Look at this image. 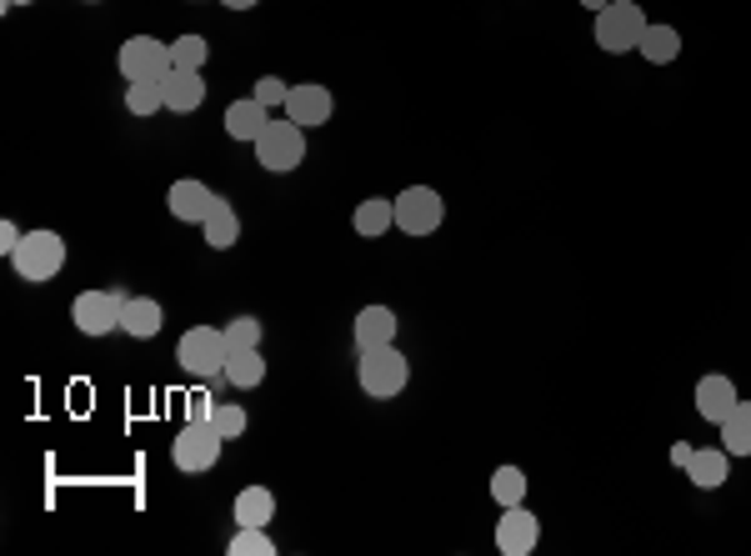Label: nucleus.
Returning a JSON list of instances; mask_svg holds the SVG:
<instances>
[{"label":"nucleus","mask_w":751,"mask_h":556,"mask_svg":"<svg viewBox=\"0 0 751 556\" xmlns=\"http://www.w3.org/2000/svg\"><path fill=\"white\" fill-rule=\"evenodd\" d=\"M286 121H296L300 131H316V126H326L330 121V111H336V96L326 91V86H316V81H306V86H290V96H286Z\"/></svg>","instance_id":"obj_11"},{"label":"nucleus","mask_w":751,"mask_h":556,"mask_svg":"<svg viewBox=\"0 0 751 556\" xmlns=\"http://www.w3.org/2000/svg\"><path fill=\"white\" fill-rule=\"evenodd\" d=\"M220 6H226V11H250L256 0H220Z\"/></svg>","instance_id":"obj_35"},{"label":"nucleus","mask_w":751,"mask_h":556,"mask_svg":"<svg viewBox=\"0 0 751 556\" xmlns=\"http://www.w3.org/2000/svg\"><path fill=\"white\" fill-rule=\"evenodd\" d=\"M20 236H26V231H20V226H16V221H0V251H6V256H16Z\"/></svg>","instance_id":"obj_33"},{"label":"nucleus","mask_w":751,"mask_h":556,"mask_svg":"<svg viewBox=\"0 0 751 556\" xmlns=\"http://www.w3.org/2000/svg\"><path fill=\"white\" fill-rule=\"evenodd\" d=\"M226 381L240 386V391H256V386L266 381V356H260V346H240V351H230Z\"/></svg>","instance_id":"obj_22"},{"label":"nucleus","mask_w":751,"mask_h":556,"mask_svg":"<svg viewBox=\"0 0 751 556\" xmlns=\"http://www.w3.org/2000/svg\"><path fill=\"white\" fill-rule=\"evenodd\" d=\"M176 361H180V371L196 376V381L226 376V361H230L226 326H190V331L176 341Z\"/></svg>","instance_id":"obj_1"},{"label":"nucleus","mask_w":751,"mask_h":556,"mask_svg":"<svg viewBox=\"0 0 751 556\" xmlns=\"http://www.w3.org/2000/svg\"><path fill=\"white\" fill-rule=\"evenodd\" d=\"M350 226H356V236H386L396 231V201L391 196H366V201L356 206V216H350Z\"/></svg>","instance_id":"obj_20"},{"label":"nucleus","mask_w":751,"mask_h":556,"mask_svg":"<svg viewBox=\"0 0 751 556\" xmlns=\"http://www.w3.org/2000/svg\"><path fill=\"white\" fill-rule=\"evenodd\" d=\"M210 426H216L226 441H236V436H246L250 416H246V406H236V401H216V411H210Z\"/></svg>","instance_id":"obj_29"},{"label":"nucleus","mask_w":751,"mask_h":556,"mask_svg":"<svg viewBox=\"0 0 751 556\" xmlns=\"http://www.w3.org/2000/svg\"><path fill=\"white\" fill-rule=\"evenodd\" d=\"M166 326V311H160V301H150V296H126V311H120V331L136 336V341H150V336Z\"/></svg>","instance_id":"obj_18"},{"label":"nucleus","mask_w":751,"mask_h":556,"mask_svg":"<svg viewBox=\"0 0 751 556\" xmlns=\"http://www.w3.org/2000/svg\"><path fill=\"white\" fill-rule=\"evenodd\" d=\"M441 221H446L441 191H431V186H406V191L396 196V231L401 236H431V231H441Z\"/></svg>","instance_id":"obj_8"},{"label":"nucleus","mask_w":751,"mask_h":556,"mask_svg":"<svg viewBox=\"0 0 751 556\" xmlns=\"http://www.w3.org/2000/svg\"><path fill=\"white\" fill-rule=\"evenodd\" d=\"M160 86H166V111H176V116H190L206 106V81H200V71H170Z\"/></svg>","instance_id":"obj_17"},{"label":"nucleus","mask_w":751,"mask_h":556,"mask_svg":"<svg viewBox=\"0 0 751 556\" xmlns=\"http://www.w3.org/2000/svg\"><path fill=\"white\" fill-rule=\"evenodd\" d=\"M256 161L266 166L270 176H286L306 161V131L296 121H270L266 131L256 136Z\"/></svg>","instance_id":"obj_5"},{"label":"nucleus","mask_w":751,"mask_h":556,"mask_svg":"<svg viewBox=\"0 0 751 556\" xmlns=\"http://www.w3.org/2000/svg\"><path fill=\"white\" fill-rule=\"evenodd\" d=\"M396 311L391 306H360V316L350 321V341L356 351H376V346H391L396 341Z\"/></svg>","instance_id":"obj_13"},{"label":"nucleus","mask_w":751,"mask_h":556,"mask_svg":"<svg viewBox=\"0 0 751 556\" xmlns=\"http://www.w3.org/2000/svg\"><path fill=\"white\" fill-rule=\"evenodd\" d=\"M250 96H256V101L266 106V111H276V106H286L290 86L280 81V76H260V81H256V91H250Z\"/></svg>","instance_id":"obj_31"},{"label":"nucleus","mask_w":751,"mask_h":556,"mask_svg":"<svg viewBox=\"0 0 751 556\" xmlns=\"http://www.w3.org/2000/svg\"><path fill=\"white\" fill-rule=\"evenodd\" d=\"M170 61H176V71H200V66L210 61L206 36H176V41H170Z\"/></svg>","instance_id":"obj_28"},{"label":"nucleus","mask_w":751,"mask_h":556,"mask_svg":"<svg viewBox=\"0 0 751 556\" xmlns=\"http://www.w3.org/2000/svg\"><path fill=\"white\" fill-rule=\"evenodd\" d=\"M356 381H360V391H366L370 401H391V396L406 391V381H411V361L396 351V341H391V346H376V351H360V361H356Z\"/></svg>","instance_id":"obj_3"},{"label":"nucleus","mask_w":751,"mask_h":556,"mask_svg":"<svg viewBox=\"0 0 751 556\" xmlns=\"http://www.w3.org/2000/svg\"><path fill=\"white\" fill-rule=\"evenodd\" d=\"M200 236H206L210 251H230V246L240 241V216H236V206H230L226 196H220L216 211H210L206 221H200Z\"/></svg>","instance_id":"obj_21"},{"label":"nucleus","mask_w":751,"mask_h":556,"mask_svg":"<svg viewBox=\"0 0 751 556\" xmlns=\"http://www.w3.org/2000/svg\"><path fill=\"white\" fill-rule=\"evenodd\" d=\"M86 6H100V0H86Z\"/></svg>","instance_id":"obj_38"},{"label":"nucleus","mask_w":751,"mask_h":556,"mask_svg":"<svg viewBox=\"0 0 751 556\" xmlns=\"http://www.w3.org/2000/svg\"><path fill=\"white\" fill-rule=\"evenodd\" d=\"M230 512H236V526H270L276 522V492L270 486H240Z\"/></svg>","instance_id":"obj_19"},{"label":"nucleus","mask_w":751,"mask_h":556,"mask_svg":"<svg viewBox=\"0 0 751 556\" xmlns=\"http://www.w3.org/2000/svg\"><path fill=\"white\" fill-rule=\"evenodd\" d=\"M216 201H220V196L210 191L206 181H196V176H180V181L166 191L170 216H176V221H186V226H200V221H206V216L216 211Z\"/></svg>","instance_id":"obj_12"},{"label":"nucleus","mask_w":751,"mask_h":556,"mask_svg":"<svg viewBox=\"0 0 751 556\" xmlns=\"http://www.w3.org/2000/svg\"><path fill=\"white\" fill-rule=\"evenodd\" d=\"M126 111L150 121L156 111H166V86L160 81H126Z\"/></svg>","instance_id":"obj_25"},{"label":"nucleus","mask_w":751,"mask_h":556,"mask_svg":"<svg viewBox=\"0 0 751 556\" xmlns=\"http://www.w3.org/2000/svg\"><path fill=\"white\" fill-rule=\"evenodd\" d=\"M120 311H126V291H80L70 321L80 336H110L120 331Z\"/></svg>","instance_id":"obj_9"},{"label":"nucleus","mask_w":751,"mask_h":556,"mask_svg":"<svg viewBox=\"0 0 751 556\" xmlns=\"http://www.w3.org/2000/svg\"><path fill=\"white\" fill-rule=\"evenodd\" d=\"M230 556H276V542H270V526H236L226 542Z\"/></svg>","instance_id":"obj_26"},{"label":"nucleus","mask_w":751,"mask_h":556,"mask_svg":"<svg viewBox=\"0 0 751 556\" xmlns=\"http://www.w3.org/2000/svg\"><path fill=\"white\" fill-rule=\"evenodd\" d=\"M210 411H216V401H210V391H196L186 401V421H210Z\"/></svg>","instance_id":"obj_32"},{"label":"nucleus","mask_w":751,"mask_h":556,"mask_svg":"<svg viewBox=\"0 0 751 556\" xmlns=\"http://www.w3.org/2000/svg\"><path fill=\"white\" fill-rule=\"evenodd\" d=\"M116 66H120L126 81H166V76L176 71V61H170V41H156V36H130V41L120 46Z\"/></svg>","instance_id":"obj_7"},{"label":"nucleus","mask_w":751,"mask_h":556,"mask_svg":"<svg viewBox=\"0 0 751 556\" xmlns=\"http://www.w3.org/2000/svg\"><path fill=\"white\" fill-rule=\"evenodd\" d=\"M691 451H696V446H686V441H671V466H681V471H686Z\"/></svg>","instance_id":"obj_34"},{"label":"nucleus","mask_w":751,"mask_h":556,"mask_svg":"<svg viewBox=\"0 0 751 556\" xmlns=\"http://www.w3.org/2000/svg\"><path fill=\"white\" fill-rule=\"evenodd\" d=\"M541 542V522L526 512V506H501L496 522V552L501 556H531Z\"/></svg>","instance_id":"obj_10"},{"label":"nucleus","mask_w":751,"mask_h":556,"mask_svg":"<svg viewBox=\"0 0 751 556\" xmlns=\"http://www.w3.org/2000/svg\"><path fill=\"white\" fill-rule=\"evenodd\" d=\"M0 6H6V11H16V6H36V0H0Z\"/></svg>","instance_id":"obj_37"},{"label":"nucleus","mask_w":751,"mask_h":556,"mask_svg":"<svg viewBox=\"0 0 751 556\" xmlns=\"http://www.w3.org/2000/svg\"><path fill=\"white\" fill-rule=\"evenodd\" d=\"M636 51L646 56L651 66H671L681 56V31L676 26H646V36H641Z\"/></svg>","instance_id":"obj_23"},{"label":"nucleus","mask_w":751,"mask_h":556,"mask_svg":"<svg viewBox=\"0 0 751 556\" xmlns=\"http://www.w3.org/2000/svg\"><path fill=\"white\" fill-rule=\"evenodd\" d=\"M266 126H270V111L256 101V96L226 106V136H230V141H250V146H256V136L266 131Z\"/></svg>","instance_id":"obj_16"},{"label":"nucleus","mask_w":751,"mask_h":556,"mask_svg":"<svg viewBox=\"0 0 751 556\" xmlns=\"http://www.w3.org/2000/svg\"><path fill=\"white\" fill-rule=\"evenodd\" d=\"M491 496H496V506H521L526 502V471L521 466H496L491 471Z\"/></svg>","instance_id":"obj_27"},{"label":"nucleus","mask_w":751,"mask_h":556,"mask_svg":"<svg viewBox=\"0 0 751 556\" xmlns=\"http://www.w3.org/2000/svg\"><path fill=\"white\" fill-rule=\"evenodd\" d=\"M581 6H586V11H591V16H596V11H606L611 0H581Z\"/></svg>","instance_id":"obj_36"},{"label":"nucleus","mask_w":751,"mask_h":556,"mask_svg":"<svg viewBox=\"0 0 751 556\" xmlns=\"http://www.w3.org/2000/svg\"><path fill=\"white\" fill-rule=\"evenodd\" d=\"M646 11H641L636 0H611L606 11H596V46L606 56H626L641 46V36H646Z\"/></svg>","instance_id":"obj_4"},{"label":"nucleus","mask_w":751,"mask_h":556,"mask_svg":"<svg viewBox=\"0 0 751 556\" xmlns=\"http://www.w3.org/2000/svg\"><path fill=\"white\" fill-rule=\"evenodd\" d=\"M717 431H721V446H727L731 456H751V401L731 406V416L717 426Z\"/></svg>","instance_id":"obj_24"},{"label":"nucleus","mask_w":751,"mask_h":556,"mask_svg":"<svg viewBox=\"0 0 751 556\" xmlns=\"http://www.w3.org/2000/svg\"><path fill=\"white\" fill-rule=\"evenodd\" d=\"M220 446H226V436H220L210 421H186V431L170 441V461H176V471L200 476L220 461Z\"/></svg>","instance_id":"obj_6"},{"label":"nucleus","mask_w":751,"mask_h":556,"mask_svg":"<svg viewBox=\"0 0 751 556\" xmlns=\"http://www.w3.org/2000/svg\"><path fill=\"white\" fill-rule=\"evenodd\" d=\"M10 266H16L20 281L46 286L66 271V241H60L56 231H46V226H40V231H26L16 246V256H10Z\"/></svg>","instance_id":"obj_2"},{"label":"nucleus","mask_w":751,"mask_h":556,"mask_svg":"<svg viewBox=\"0 0 751 556\" xmlns=\"http://www.w3.org/2000/svg\"><path fill=\"white\" fill-rule=\"evenodd\" d=\"M737 401H741V396H737V381H731V376H701V381H696V416H701V421L721 426Z\"/></svg>","instance_id":"obj_14"},{"label":"nucleus","mask_w":751,"mask_h":556,"mask_svg":"<svg viewBox=\"0 0 751 556\" xmlns=\"http://www.w3.org/2000/svg\"><path fill=\"white\" fill-rule=\"evenodd\" d=\"M727 471H731V451H727V446H701V451H691V461H686V481L701 486V492H717V486H727Z\"/></svg>","instance_id":"obj_15"},{"label":"nucleus","mask_w":751,"mask_h":556,"mask_svg":"<svg viewBox=\"0 0 751 556\" xmlns=\"http://www.w3.org/2000/svg\"><path fill=\"white\" fill-rule=\"evenodd\" d=\"M226 341H230V351H240V346H260V321L256 316H236V321H226Z\"/></svg>","instance_id":"obj_30"}]
</instances>
